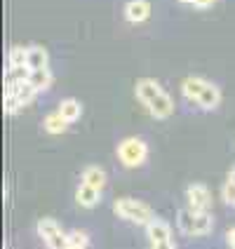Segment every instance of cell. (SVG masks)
Masks as SVG:
<instances>
[{
  "label": "cell",
  "instance_id": "ac0fdd59",
  "mask_svg": "<svg viewBox=\"0 0 235 249\" xmlns=\"http://www.w3.org/2000/svg\"><path fill=\"white\" fill-rule=\"evenodd\" d=\"M87 245H90V235L85 231H71L69 233V247L87 249Z\"/></svg>",
  "mask_w": 235,
  "mask_h": 249
},
{
  "label": "cell",
  "instance_id": "9a60e30c",
  "mask_svg": "<svg viewBox=\"0 0 235 249\" xmlns=\"http://www.w3.org/2000/svg\"><path fill=\"white\" fill-rule=\"evenodd\" d=\"M47 61H50V56H47V50H45V47H40V45H31V47H28L26 66L31 71L45 69V66H47Z\"/></svg>",
  "mask_w": 235,
  "mask_h": 249
},
{
  "label": "cell",
  "instance_id": "8992f818",
  "mask_svg": "<svg viewBox=\"0 0 235 249\" xmlns=\"http://www.w3.org/2000/svg\"><path fill=\"white\" fill-rule=\"evenodd\" d=\"M186 202L193 212H207L209 205H212V195H209V188L205 183H191L186 188Z\"/></svg>",
  "mask_w": 235,
  "mask_h": 249
},
{
  "label": "cell",
  "instance_id": "277c9868",
  "mask_svg": "<svg viewBox=\"0 0 235 249\" xmlns=\"http://www.w3.org/2000/svg\"><path fill=\"white\" fill-rule=\"evenodd\" d=\"M148 158V143L139 137H127L118 143V160L123 162L127 169L141 167Z\"/></svg>",
  "mask_w": 235,
  "mask_h": 249
},
{
  "label": "cell",
  "instance_id": "52a82bcc",
  "mask_svg": "<svg viewBox=\"0 0 235 249\" xmlns=\"http://www.w3.org/2000/svg\"><path fill=\"white\" fill-rule=\"evenodd\" d=\"M148 17H151V2L148 0H127L125 2V21L144 24Z\"/></svg>",
  "mask_w": 235,
  "mask_h": 249
},
{
  "label": "cell",
  "instance_id": "e0dca14e",
  "mask_svg": "<svg viewBox=\"0 0 235 249\" xmlns=\"http://www.w3.org/2000/svg\"><path fill=\"white\" fill-rule=\"evenodd\" d=\"M28 61V47L24 45H14L7 52V66H26Z\"/></svg>",
  "mask_w": 235,
  "mask_h": 249
},
{
  "label": "cell",
  "instance_id": "44dd1931",
  "mask_svg": "<svg viewBox=\"0 0 235 249\" xmlns=\"http://www.w3.org/2000/svg\"><path fill=\"white\" fill-rule=\"evenodd\" d=\"M151 249H177V245L172 240H165V242H153Z\"/></svg>",
  "mask_w": 235,
  "mask_h": 249
},
{
  "label": "cell",
  "instance_id": "d4e9b609",
  "mask_svg": "<svg viewBox=\"0 0 235 249\" xmlns=\"http://www.w3.org/2000/svg\"><path fill=\"white\" fill-rule=\"evenodd\" d=\"M69 249H75V247H69Z\"/></svg>",
  "mask_w": 235,
  "mask_h": 249
},
{
  "label": "cell",
  "instance_id": "5b68a950",
  "mask_svg": "<svg viewBox=\"0 0 235 249\" xmlns=\"http://www.w3.org/2000/svg\"><path fill=\"white\" fill-rule=\"evenodd\" d=\"M36 231L42 237V242L47 245V249H69V233H64L54 219H50V216L40 219Z\"/></svg>",
  "mask_w": 235,
  "mask_h": 249
},
{
  "label": "cell",
  "instance_id": "5bb4252c",
  "mask_svg": "<svg viewBox=\"0 0 235 249\" xmlns=\"http://www.w3.org/2000/svg\"><path fill=\"white\" fill-rule=\"evenodd\" d=\"M52 80H54V75H52V71L50 66H45V69H38V71H31L28 73V83L33 85L38 92H45V89H50L52 87Z\"/></svg>",
  "mask_w": 235,
  "mask_h": 249
},
{
  "label": "cell",
  "instance_id": "2e32d148",
  "mask_svg": "<svg viewBox=\"0 0 235 249\" xmlns=\"http://www.w3.org/2000/svg\"><path fill=\"white\" fill-rule=\"evenodd\" d=\"M42 127H45V132H47V134H64V132L69 129V123L64 120V115H61V113L54 111V113H50V115H45Z\"/></svg>",
  "mask_w": 235,
  "mask_h": 249
},
{
  "label": "cell",
  "instance_id": "3957f363",
  "mask_svg": "<svg viewBox=\"0 0 235 249\" xmlns=\"http://www.w3.org/2000/svg\"><path fill=\"white\" fill-rule=\"evenodd\" d=\"M113 212H115L120 219L137 223V226H146V223L155 216L153 209L148 207L146 202L134 200V197H120V200H115V202H113Z\"/></svg>",
  "mask_w": 235,
  "mask_h": 249
},
{
  "label": "cell",
  "instance_id": "8fae6325",
  "mask_svg": "<svg viewBox=\"0 0 235 249\" xmlns=\"http://www.w3.org/2000/svg\"><path fill=\"white\" fill-rule=\"evenodd\" d=\"M205 85L207 80L205 78H200V75H188L183 83H181V97L186 99V101H198L200 94H202V89H205Z\"/></svg>",
  "mask_w": 235,
  "mask_h": 249
},
{
  "label": "cell",
  "instance_id": "7a4b0ae2",
  "mask_svg": "<svg viewBox=\"0 0 235 249\" xmlns=\"http://www.w3.org/2000/svg\"><path fill=\"white\" fill-rule=\"evenodd\" d=\"M177 226L183 235H209L214 228V219L209 212H193V209H181L177 214Z\"/></svg>",
  "mask_w": 235,
  "mask_h": 249
},
{
  "label": "cell",
  "instance_id": "9c48e42d",
  "mask_svg": "<svg viewBox=\"0 0 235 249\" xmlns=\"http://www.w3.org/2000/svg\"><path fill=\"white\" fill-rule=\"evenodd\" d=\"M195 104H198L202 111H214V108H219V104H221V89H219V85H214L207 80L202 94H200V99H198Z\"/></svg>",
  "mask_w": 235,
  "mask_h": 249
},
{
  "label": "cell",
  "instance_id": "7402d4cb",
  "mask_svg": "<svg viewBox=\"0 0 235 249\" xmlns=\"http://www.w3.org/2000/svg\"><path fill=\"white\" fill-rule=\"evenodd\" d=\"M226 240H228V245H231V247L235 249V228H231V231H228V235H226Z\"/></svg>",
  "mask_w": 235,
  "mask_h": 249
},
{
  "label": "cell",
  "instance_id": "ffe728a7",
  "mask_svg": "<svg viewBox=\"0 0 235 249\" xmlns=\"http://www.w3.org/2000/svg\"><path fill=\"white\" fill-rule=\"evenodd\" d=\"M221 195H223V202H226V205H233L235 207V183L233 181L226 179V183H223V188H221Z\"/></svg>",
  "mask_w": 235,
  "mask_h": 249
},
{
  "label": "cell",
  "instance_id": "603a6c76",
  "mask_svg": "<svg viewBox=\"0 0 235 249\" xmlns=\"http://www.w3.org/2000/svg\"><path fill=\"white\" fill-rule=\"evenodd\" d=\"M228 181H233V183H235V167L228 172Z\"/></svg>",
  "mask_w": 235,
  "mask_h": 249
},
{
  "label": "cell",
  "instance_id": "ba28073f",
  "mask_svg": "<svg viewBox=\"0 0 235 249\" xmlns=\"http://www.w3.org/2000/svg\"><path fill=\"white\" fill-rule=\"evenodd\" d=\"M144 228H146V235H148V240H151V245L153 242L172 240V228H169V223H167L165 219H160V216H153Z\"/></svg>",
  "mask_w": 235,
  "mask_h": 249
},
{
  "label": "cell",
  "instance_id": "cb8c5ba5",
  "mask_svg": "<svg viewBox=\"0 0 235 249\" xmlns=\"http://www.w3.org/2000/svg\"><path fill=\"white\" fill-rule=\"evenodd\" d=\"M179 2H183V5H195V0H179Z\"/></svg>",
  "mask_w": 235,
  "mask_h": 249
},
{
  "label": "cell",
  "instance_id": "4fadbf2b",
  "mask_svg": "<svg viewBox=\"0 0 235 249\" xmlns=\"http://www.w3.org/2000/svg\"><path fill=\"white\" fill-rule=\"evenodd\" d=\"M56 111L64 115V120L69 124H73L75 120H80V115H83V104L78 101V99H73V97H69V99H64L61 104H59V108Z\"/></svg>",
  "mask_w": 235,
  "mask_h": 249
},
{
  "label": "cell",
  "instance_id": "30bf717a",
  "mask_svg": "<svg viewBox=\"0 0 235 249\" xmlns=\"http://www.w3.org/2000/svg\"><path fill=\"white\" fill-rule=\"evenodd\" d=\"M75 200H78V205L85 209H92L99 205V200H101V191L94 188V186H90V183H83L80 181V186L75 188Z\"/></svg>",
  "mask_w": 235,
  "mask_h": 249
},
{
  "label": "cell",
  "instance_id": "d6986e66",
  "mask_svg": "<svg viewBox=\"0 0 235 249\" xmlns=\"http://www.w3.org/2000/svg\"><path fill=\"white\" fill-rule=\"evenodd\" d=\"M21 108H24V104L17 99V94H5V113L7 115H17Z\"/></svg>",
  "mask_w": 235,
  "mask_h": 249
},
{
  "label": "cell",
  "instance_id": "7c38bea8",
  "mask_svg": "<svg viewBox=\"0 0 235 249\" xmlns=\"http://www.w3.org/2000/svg\"><path fill=\"white\" fill-rule=\"evenodd\" d=\"M80 181L94 186L99 191H104V188H106V172H104L99 165H87L83 169V174H80Z\"/></svg>",
  "mask_w": 235,
  "mask_h": 249
},
{
  "label": "cell",
  "instance_id": "6da1fadb",
  "mask_svg": "<svg viewBox=\"0 0 235 249\" xmlns=\"http://www.w3.org/2000/svg\"><path fill=\"white\" fill-rule=\"evenodd\" d=\"M134 92H137V99L141 101V106L151 113L155 120H167V118L174 113V101H172V97L160 87L158 80L141 78V80H137Z\"/></svg>",
  "mask_w": 235,
  "mask_h": 249
}]
</instances>
